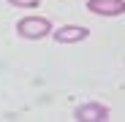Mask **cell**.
<instances>
[{"mask_svg":"<svg viewBox=\"0 0 125 122\" xmlns=\"http://www.w3.org/2000/svg\"><path fill=\"white\" fill-rule=\"evenodd\" d=\"M87 11H93L98 16H122L125 0H87Z\"/></svg>","mask_w":125,"mask_h":122,"instance_id":"obj_3","label":"cell"},{"mask_svg":"<svg viewBox=\"0 0 125 122\" xmlns=\"http://www.w3.org/2000/svg\"><path fill=\"white\" fill-rule=\"evenodd\" d=\"M73 117L79 122H103V119L112 117V111H109V106H103V103H82L73 111Z\"/></svg>","mask_w":125,"mask_h":122,"instance_id":"obj_2","label":"cell"},{"mask_svg":"<svg viewBox=\"0 0 125 122\" xmlns=\"http://www.w3.org/2000/svg\"><path fill=\"white\" fill-rule=\"evenodd\" d=\"M52 30V22L44 16H25L16 22V33L22 38H30V41H38V38H46V33Z\"/></svg>","mask_w":125,"mask_h":122,"instance_id":"obj_1","label":"cell"},{"mask_svg":"<svg viewBox=\"0 0 125 122\" xmlns=\"http://www.w3.org/2000/svg\"><path fill=\"white\" fill-rule=\"evenodd\" d=\"M87 35H90V30L82 27V25H65V27L54 30V41L57 44H79V41H84Z\"/></svg>","mask_w":125,"mask_h":122,"instance_id":"obj_4","label":"cell"},{"mask_svg":"<svg viewBox=\"0 0 125 122\" xmlns=\"http://www.w3.org/2000/svg\"><path fill=\"white\" fill-rule=\"evenodd\" d=\"M41 3V0H8V6H14V8H35Z\"/></svg>","mask_w":125,"mask_h":122,"instance_id":"obj_5","label":"cell"}]
</instances>
